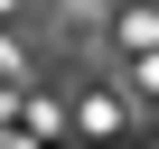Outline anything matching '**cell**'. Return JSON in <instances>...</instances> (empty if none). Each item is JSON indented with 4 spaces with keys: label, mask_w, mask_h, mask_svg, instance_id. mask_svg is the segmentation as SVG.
Segmentation results:
<instances>
[{
    "label": "cell",
    "mask_w": 159,
    "mask_h": 149,
    "mask_svg": "<svg viewBox=\"0 0 159 149\" xmlns=\"http://www.w3.org/2000/svg\"><path fill=\"white\" fill-rule=\"evenodd\" d=\"M122 121H131V103H112V93H94V103H84V130H122Z\"/></svg>",
    "instance_id": "obj_1"
}]
</instances>
